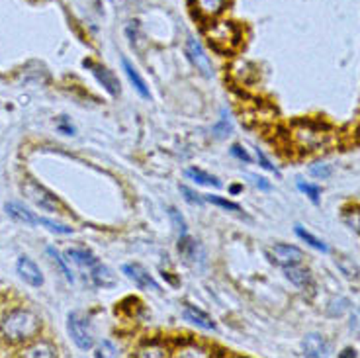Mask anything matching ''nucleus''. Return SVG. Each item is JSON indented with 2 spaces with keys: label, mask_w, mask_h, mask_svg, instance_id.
Here are the masks:
<instances>
[{
  "label": "nucleus",
  "mask_w": 360,
  "mask_h": 358,
  "mask_svg": "<svg viewBox=\"0 0 360 358\" xmlns=\"http://www.w3.org/2000/svg\"><path fill=\"white\" fill-rule=\"evenodd\" d=\"M39 329H41V323L37 319V315L27 309H14L0 321V333L10 343H27L37 337Z\"/></svg>",
  "instance_id": "1"
},
{
  "label": "nucleus",
  "mask_w": 360,
  "mask_h": 358,
  "mask_svg": "<svg viewBox=\"0 0 360 358\" xmlns=\"http://www.w3.org/2000/svg\"><path fill=\"white\" fill-rule=\"evenodd\" d=\"M207 37L219 51H231L241 44V32L233 22H214L207 30Z\"/></svg>",
  "instance_id": "2"
},
{
  "label": "nucleus",
  "mask_w": 360,
  "mask_h": 358,
  "mask_svg": "<svg viewBox=\"0 0 360 358\" xmlns=\"http://www.w3.org/2000/svg\"><path fill=\"white\" fill-rule=\"evenodd\" d=\"M292 137H294V143L300 149H304V151H317L329 139V134H325L321 127H315L311 124H302V126H297L294 129Z\"/></svg>",
  "instance_id": "3"
},
{
  "label": "nucleus",
  "mask_w": 360,
  "mask_h": 358,
  "mask_svg": "<svg viewBox=\"0 0 360 358\" xmlns=\"http://www.w3.org/2000/svg\"><path fill=\"white\" fill-rule=\"evenodd\" d=\"M67 329H69L72 343L81 350H90L94 347V337H92V331H90L89 321L81 314H77V312L69 314Z\"/></svg>",
  "instance_id": "4"
},
{
  "label": "nucleus",
  "mask_w": 360,
  "mask_h": 358,
  "mask_svg": "<svg viewBox=\"0 0 360 358\" xmlns=\"http://www.w3.org/2000/svg\"><path fill=\"white\" fill-rule=\"evenodd\" d=\"M24 192L37 207H41L45 212H61V207H63L59 198H55L49 190L44 188L41 184H37L34 180H27L24 184Z\"/></svg>",
  "instance_id": "5"
},
{
  "label": "nucleus",
  "mask_w": 360,
  "mask_h": 358,
  "mask_svg": "<svg viewBox=\"0 0 360 358\" xmlns=\"http://www.w3.org/2000/svg\"><path fill=\"white\" fill-rule=\"evenodd\" d=\"M186 55L192 61V65L196 67V71H200V75H204L206 79H212L214 77V69H212V61L207 57L204 45L200 44L196 37H188L186 39Z\"/></svg>",
  "instance_id": "6"
},
{
  "label": "nucleus",
  "mask_w": 360,
  "mask_h": 358,
  "mask_svg": "<svg viewBox=\"0 0 360 358\" xmlns=\"http://www.w3.org/2000/svg\"><path fill=\"white\" fill-rule=\"evenodd\" d=\"M122 272H124L139 290H153V292H159V290H161V286L157 284V280H155L141 264H137V262L124 264V267H122Z\"/></svg>",
  "instance_id": "7"
},
{
  "label": "nucleus",
  "mask_w": 360,
  "mask_h": 358,
  "mask_svg": "<svg viewBox=\"0 0 360 358\" xmlns=\"http://www.w3.org/2000/svg\"><path fill=\"white\" fill-rule=\"evenodd\" d=\"M270 257L282 269H286V267H296V264H300L304 260V252L300 251L297 247H294V245H282V243H278V245H274L270 249Z\"/></svg>",
  "instance_id": "8"
},
{
  "label": "nucleus",
  "mask_w": 360,
  "mask_h": 358,
  "mask_svg": "<svg viewBox=\"0 0 360 358\" xmlns=\"http://www.w3.org/2000/svg\"><path fill=\"white\" fill-rule=\"evenodd\" d=\"M16 270H18L20 278L27 282L30 286L39 288L44 284V274H41V270L37 267L36 262L32 259H27V257H20L18 262H16Z\"/></svg>",
  "instance_id": "9"
},
{
  "label": "nucleus",
  "mask_w": 360,
  "mask_h": 358,
  "mask_svg": "<svg viewBox=\"0 0 360 358\" xmlns=\"http://www.w3.org/2000/svg\"><path fill=\"white\" fill-rule=\"evenodd\" d=\"M84 67H89L92 75L96 77V81L104 87V90L112 94V96H117L120 94V81L116 79V75L112 71H108L106 67H102V65H94L90 63V61H84Z\"/></svg>",
  "instance_id": "10"
},
{
  "label": "nucleus",
  "mask_w": 360,
  "mask_h": 358,
  "mask_svg": "<svg viewBox=\"0 0 360 358\" xmlns=\"http://www.w3.org/2000/svg\"><path fill=\"white\" fill-rule=\"evenodd\" d=\"M302 350L304 354L309 358H319L327 357L329 354V343L325 340L323 335H317V333H309L302 340Z\"/></svg>",
  "instance_id": "11"
},
{
  "label": "nucleus",
  "mask_w": 360,
  "mask_h": 358,
  "mask_svg": "<svg viewBox=\"0 0 360 358\" xmlns=\"http://www.w3.org/2000/svg\"><path fill=\"white\" fill-rule=\"evenodd\" d=\"M227 6V0H192V8L202 20H216Z\"/></svg>",
  "instance_id": "12"
},
{
  "label": "nucleus",
  "mask_w": 360,
  "mask_h": 358,
  "mask_svg": "<svg viewBox=\"0 0 360 358\" xmlns=\"http://www.w3.org/2000/svg\"><path fill=\"white\" fill-rule=\"evenodd\" d=\"M122 69L126 72L127 81L131 82V87L135 89V92L141 96L143 100L151 98V92H149V87H147V82L143 81V77L139 75V71L135 69L134 63L131 61H127L126 57H122Z\"/></svg>",
  "instance_id": "13"
},
{
  "label": "nucleus",
  "mask_w": 360,
  "mask_h": 358,
  "mask_svg": "<svg viewBox=\"0 0 360 358\" xmlns=\"http://www.w3.org/2000/svg\"><path fill=\"white\" fill-rule=\"evenodd\" d=\"M182 317L190 321L192 325H196L200 329H204V331H216V323L214 319L206 314V312H202L198 309L196 305H184V309H182Z\"/></svg>",
  "instance_id": "14"
},
{
  "label": "nucleus",
  "mask_w": 360,
  "mask_h": 358,
  "mask_svg": "<svg viewBox=\"0 0 360 358\" xmlns=\"http://www.w3.org/2000/svg\"><path fill=\"white\" fill-rule=\"evenodd\" d=\"M179 251L190 260V262H198V264H204L206 262V252L202 249V245L194 239H188V237H180L179 243Z\"/></svg>",
  "instance_id": "15"
},
{
  "label": "nucleus",
  "mask_w": 360,
  "mask_h": 358,
  "mask_svg": "<svg viewBox=\"0 0 360 358\" xmlns=\"http://www.w3.org/2000/svg\"><path fill=\"white\" fill-rule=\"evenodd\" d=\"M4 210H6V214H8L14 222H18V224L39 225V217H37L34 212H30L27 207L18 204V202H8V204L4 206Z\"/></svg>",
  "instance_id": "16"
},
{
  "label": "nucleus",
  "mask_w": 360,
  "mask_h": 358,
  "mask_svg": "<svg viewBox=\"0 0 360 358\" xmlns=\"http://www.w3.org/2000/svg\"><path fill=\"white\" fill-rule=\"evenodd\" d=\"M89 272H90V278H92V282H94L96 286L112 288L114 284H116V276H114V272H112L108 267H104L102 262H96Z\"/></svg>",
  "instance_id": "17"
},
{
  "label": "nucleus",
  "mask_w": 360,
  "mask_h": 358,
  "mask_svg": "<svg viewBox=\"0 0 360 358\" xmlns=\"http://www.w3.org/2000/svg\"><path fill=\"white\" fill-rule=\"evenodd\" d=\"M186 177L190 180H194L200 186H207V188H221V180L216 179L214 174H207L202 169H188Z\"/></svg>",
  "instance_id": "18"
},
{
  "label": "nucleus",
  "mask_w": 360,
  "mask_h": 358,
  "mask_svg": "<svg viewBox=\"0 0 360 358\" xmlns=\"http://www.w3.org/2000/svg\"><path fill=\"white\" fill-rule=\"evenodd\" d=\"M284 274L288 278L292 284H296L297 288H306L311 284V274L307 270L300 269V267H286L284 269Z\"/></svg>",
  "instance_id": "19"
},
{
  "label": "nucleus",
  "mask_w": 360,
  "mask_h": 358,
  "mask_svg": "<svg viewBox=\"0 0 360 358\" xmlns=\"http://www.w3.org/2000/svg\"><path fill=\"white\" fill-rule=\"evenodd\" d=\"M67 259L72 260V262H77V264L82 267V269H89V270L98 262V259H96L92 252L81 251V249H71V251H67Z\"/></svg>",
  "instance_id": "20"
},
{
  "label": "nucleus",
  "mask_w": 360,
  "mask_h": 358,
  "mask_svg": "<svg viewBox=\"0 0 360 358\" xmlns=\"http://www.w3.org/2000/svg\"><path fill=\"white\" fill-rule=\"evenodd\" d=\"M212 134L216 135L217 139H225V137H229V135L233 134V124H231V120H229V114L227 112H221V117H219V122H217L216 126L212 127Z\"/></svg>",
  "instance_id": "21"
},
{
  "label": "nucleus",
  "mask_w": 360,
  "mask_h": 358,
  "mask_svg": "<svg viewBox=\"0 0 360 358\" xmlns=\"http://www.w3.org/2000/svg\"><path fill=\"white\" fill-rule=\"evenodd\" d=\"M296 235H297V237H300V239H302V241H306L307 245H309V247H314V249H317V251H321V252L329 251V247H327V245H325L323 241H319L317 237H314L311 233L306 231V229H304V227H300V225H297V227H296Z\"/></svg>",
  "instance_id": "22"
},
{
  "label": "nucleus",
  "mask_w": 360,
  "mask_h": 358,
  "mask_svg": "<svg viewBox=\"0 0 360 358\" xmlns=\"http://www.w3.org/2000/svg\"><path fill=\"white\" fill-rule=\"evenodd\" d=\"M47 255L53 259L55 264H57V267H59V270L63 272V276L67 278V282H71L72 284V282H75V276H72V272H71V269H69V264H67V260H65L63 257L59 255V251H55L53 247H47Z\"/></svg>",
  "instance_id": "23"
},
{
  "label": "nucleus",
  "mask_w": 360,
  "mask_h": 358,
  "mask_svg": "<svg viewBox=\"0 0 360 358\" xmlns=\"http://www.w3.org/2000/svg\"><path fill=\"white\" fill-rule=\"evenodd\" d=\"M297 190L300 192H304L314 204H317L319 202V196H321V188L319 186H315V184H307V182H304V180H297Z\"/></svg>",
  "instance_id": "24"
},
{
  "label": "nucleus",
  "mask_w": 360,
  "mask_h": 358,
  "mask_svg": "<svg viewBox=\"0 0 360 358\" xmlns=\"http://www.w3.org/2000/svg\"><path fill=\"white\" fill-rule=\"evenodd\" d=\"M39 225H44L47 231L51 233H59V235H69L72 233V227H67L63 224H57L53 219H47V217H39Z\"/></svg>",
  "instance_id": "25"
},
{
  "label": "nucleus",
  "mask_w": 360,
  "mask_h": 358,
  "mask_svg": "<svg viewBox=\"0 0 360 358\" xmlns=\"http://www.w3.org/2000/svg\"><path fill=\"white\" fill-rule=\"evenodd\" d=\"M169 215H171L172 225H174V229L179 233L180 237H186V233H188V227H186V222H184V217L180 215V212L176 207H171L169 210Z\"/></svg>",
  "instance_id": "26"
},
{
  "label": "nucleus",
  "mask_w": 360,
  "mask_h": 358,
  "mask_svg": "<svg viewBox=\"0 0 360 358\" xmlns=\"http://www.w3.org/2000/svg\"><path fill=\"white\" fill-rule=\"evenodd\" d=\"M204 200L217 207H224V210H227V212H241V206H239V204L229 202V200H225V198L221 196H204Z\"/></svg>",
  "instance_id": "27"
},
{
  "label": "nucleus",
  "mask_w": 360,
  "mask_h": 358,
  "mask_svg": "<svg viewBox=\"0 0 360 358\" xmlns=\"http://www.w3.org/2000/svg\"><path fill=\"white\" fill-rule=\"evenodd\" d=\"M342 219H345V224L349 225L352 231H356L360 235V206L347 210V214H345Z\"/></svg>",
  "instance_id": "28"
},
{
  "label": "nucleus",
  "mask_w": 360,
  "mask_h": 358,
  "mask_svg": "<svg viewBox=\"0 0 360 358\" xmlns=\"http://www.w3.org/2000/svg\"><path fill=\"white\" fill-rule=\"evenodd\" d=\"M309 172H311V177H315V179L323 180L331 177L333 169H331V165H327V162H315V165H311Z\"/></svg>",
  "instance_id": "29"
},
{
  "label": "nucleus",
  "mask_w": 360,
  "mask_h": 358,
  "mask_svg": "<svg viewBox=\"0 0 360 358\" xmlns=\"http://www.w3.org/2000/svg\"><path fill=\"white\" fill-rule=\"evenodd\" d=\"M179 357H198L204 358L207 357V350L198 347V345H184V347H180L179 349Z\"/></svg>",
  "instance_id": "30"
},
{
  "label": "nucleus",
  "mask_w": 360,
  "mask_h": 358,
  "mask_svg": "<svg viewBox=\"0 0 360 358\" xmlns=\"http://www.w3.org/2000/svg\"><path fill=\"white\" fill-rule=\"evenodd\" d=\"M94 357H120V350L110 340H102L100 347L96 349V352H94Z\"/></svg>",
  "instance_id": "31"
},
{
  "label": "nucleus",
  "mask_w": 360,
  "mask_h": 358,
  "mask_svg": "<svg viewBox=\"0 0 360 358\" xmlns=\"http://www.w3.org/2000/svg\"><path fill=\"white\" fill-rule=\"evenodd\" d=\"M349 309V300H345V298H339V300H333L331 304H329V315H333V317H339L345 312Z\"/></svg>",
  "instance_id": "32"
},
{
  "label": "nucleus",
  "mask_w": 360,
  "mask_h": 358,
  "mask_svg": "<svg viewBox=\"0 0 360 358\" xmlns=\"http://www.w3.org/2000/svg\"><path fill=\"white\" fill-rule=\"evenodd\" d=\"M180 194H184V200L188 202V204H192V206H202L206 200L200 196V194H196L194 190H190L188 186H180Z\"/></svg>",
  "instance_id": "33"
},
{
  "label": "nucleus",
  "mask_w": 360,
  "mask_h": 358,
  "mask_svg": "<svg viewBox=\"0 0 360 358\" xmlns=\"http://www.w3.org/2000/svg\"><path fill=\"white\" fill-rule=\"evenodd\" d=\"M255 153H257V161H259V165H261L262 169L269 170V172H272L274 177H278V179H280V170L276 169V167H274V165H272L269 159H266V155H264L261 149H255Z\"/></svg>",
  "instance_id": "34"
},
{
  "label": "nucleus",
  "mask_w": 360,
  "mask_h": 358,
  "mask_svg": "<svg viewBox=\"0 0 360 358\" xmlns=\"http://www.w3.org/2000/svg\"><path fill=\"white\" fill-rule=\"evenodd\" d=\"M26 357H55V350L49 345H37L34 349H30L24 352Z\"/></svg>",
  "instance_id": "35"
},
{
  "label": "nucleus",
  "mask_w": 360,
  "mask_h": 358,
  "mask_svg": "<svg viewBox=\"0 0 360 358\" xmlns=\"http://www.w3.org/2000/svg\"><path fill=\"white\" fill-rule=\"evenodd\" d=\"M167 352H165V349H161V347H145V349H139V352H137V357H165Z\"/></svg>",
  "instance_id": "36"
},
{
  "label": "nucleus",
  "mask_w": 360,
  "mask_h": 358,
  "mask_svg": "<svg viewBox=\"0 0 360 358\" xmlns=\"http://www.w3.org/2000/svg\"><path fill=\"white\" fill-rule=\"evenodd\" d=\"M231 155H233L235 159H239V161L247 162V165L251 162V157H249V153L245 151L241 145H231Z\"/></svg>",
  "instance_id": "37"
},
{
  "label": "nucleus",
  "mask_w": 360,
  "mask_h": 358,
  "mask_svg": "<svg viewBox=\"0 0 360 358\" xmlns=\"http://www.w3.org/2000/svg\"><path fill=\"white\" fill-rule=\"evenodd\" d=\"M247 179L251 180V184L252 186H257V188H261V190H270V184L266 182V180L262 179V177H257V174H247Z\"/></svg>",
  "instance_id": "38"
},
{
  "label": "nucleus",
  "mask_w": 360,
  "mask_h": 358,
  "mask_svg": "<svg viewBox=\"0 0 360 358\" xmlns=\"http://www.w3.org/2000/svg\"><path fill=\"white\" fill-rule=\"evenodd\" d=\"M351 329H352V331L360 333V309H356V312H352Z\"/></svg>",
  "instance_id": "39"
},
{
  "label": "nucleus",
  "mask_w": 360,
  "mask_h": 358,
  "mask_svg": "<svg viewBox=\"0 0 360 358\" xmlns=\"http://www.w3.org/2000/svg\"><path fill=\"white\" fill-rule=\"evenodd\" d=\"M59 129H61V132H65V135H75V127H71V126H59Z\"/></svg>",
  "instance_id": "40"
},
{
  "label": "nucleus",
  "mask_w": 360,
  "mask_h": 358,
  "mask_svg": "<svg viewBox=\"0 0 360 358\" xmlns=\"http://www.w3.org/2000/svg\"><path fill=\"white\" fill-rule=\"evenodd\" d=\"M341 357L342 358H345V357H356V350H354V349H345L341 352Z\"/></svg>",
  "instance_id": "41"
},
{
  "label": "nucleus",
  "mask_w": 360,
  "mask_h": 358,
  "mask_svg": "<svg viewBox=\"0 0 360 358\" xmlns=\"http://www.w3.org/2000/svg\"><path fill=\"white\" fill-rule=\"evenodd\" d=\"M237 192H241V186H231V194H237Z\"/></svg>",
  "instance_id": "42"
}]
</instances>
